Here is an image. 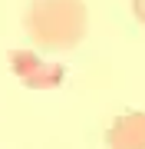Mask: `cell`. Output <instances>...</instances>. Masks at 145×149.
<instances>
[{
  "label": "cell",
  "instance_id": "cell-1",
  "mask_svg": "<svg viewBox=\"0 0 145 149\" xmlns=\"http://www.w3.org/2000/svg\"><path fill=\"white\" fill-rule=\"evenodd\" d=\"M23 27L40 50H73L86 37L89 10L82 0H30Z\"/></svg>",
  "mask_w": 145,
  "mask_h": 149
},
{
  "label": "cell",
  "instance_id": "cell-2",
  "mask_svg": "<svg viewBox=\"0 0 145 149\" xmlns=\"http://www.w3.org/2000/svg\"><path fill=\"white\" fill-rule=\"evenodd\" d=\"M10 70L20 76V83L27 90H53L66 80V70L56 66V63H46L40 60L33 50H10Z\"/></svg>",
  "mask_w": 145,
  "mask_h": 149
},
{
  "label": "cell",
  "instance_id": "cell-3",
  "mask_svg": "<svg viewBox=\"0 0 145 149\" xmlns=\"http://www.w3.org/2000/svg\"><path fill=\"white\" fill-rule=\"evenodd\" d=\"M106 146L109 149H145V113L139 109L122 113L106 129Z\"/></svg>",
  "mask_w": 145,
  "mask_h": 149
},
{
  "label": "cell",
  "instance_id": "cell-4",
  "mask_svg": "<svg viewBox=\"0 0 145 149\" xmlns=\"http://www.w3.org/2000/svg\"><path fill=\"white\" fill-rule=\"evenodd\" d=\"M132 13L139 23H145V0H132Z\"/></svg>",
  "mask_w": 145,
  "mask_h": 149
}]
</instances>
